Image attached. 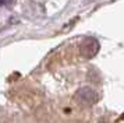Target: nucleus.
<instances>
[{"label": "nucleus", "mask_w": 124, "mask_h": 123, "mask_svg": "<svg viewBox=\"0 0 124 123\" xmlns=\"http://www.w3.org/2000/svg\"><path fill=\"white\" fill-rule=\"evenodd\" d=\"M74 99L78 104H82V105H93L99 101V94L92 87L85 85V87H81L75 91Z\"/></svg>", "instance_id": "obj_1"}, {"label": "nucleus", "mask_w": 124, "mask_h": 123, "mask_svg": "<svg viewBox=\"0 0 124 123\" xmlns=\"http://www.w3.org/2000/svg\"><path fill=\"white\" fill-rule=\"evenodd\" d=\"M99 49H101V44H99V41L95 38H84L82 39V42L79 45V53L82 57L85 59H92V57H95L98 53H99Z\"/></svg>", "instance_id": "obj_2"}, {"label": "nucleus", "mask_w": 124, "mask_h": 123, "mask_svg": "<svg viewBox=\"0 0 124 123\" xmlns=\"http://www.w3.org/2000/svg\"><path fill=\"white\" fill-rule=\"evenodd\" d=\"M14 3V0H0V7H7V6H11Z\"/></svg>", "instance_id": "obj_3"}]
</instances>
